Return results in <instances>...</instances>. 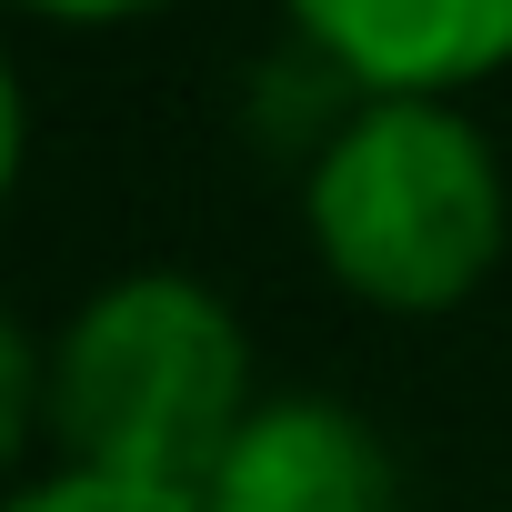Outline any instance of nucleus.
Returning a JSON list of instances; mask_svg holds the SVG:
<instances>
[{
  "instance_id": "obj_1",
  "label": "nucleus",
  "mask_w": 512,
  "mask_h": 512,
  "mask_svg": "<svg viewBox=\"0 0 512 512\" xmlns=\"http://www.w3.org/2000/svg\"><path fill=\"white\" fill-rule=\"evenodd\" d=\"M241 392H251L241 322L201 282L141 272V282H111L51 342L41 422H51L71 472H121V482L201 492V472L221 462V442L251 412Z\"/></svg>"
},
{
  "instance_id": "obj_2",
  "label": "nucleus",
  "mask_w": 512,
  "mask_h": 512,
  "mask_svg": "<svg viewBox=\"0 0 512 512\" xmlns=\"http://www.w3.org/2000/svg\"><path fill=\"white\" fill-rule=\"evenodd\" d=\"M322 262L382 312H452L502 262V171L442 91H382L312 171Z\"/></svg>"
},
{
  "instance_id": "obj_3",
  "label": "nucleus",
  "mask_w": 512,
  "mask_h": 512,
  "mask_svg": "<svg viewBox=\"0 0 512 512\" xmlns=\"http://www.w3.org/2000/svg\"><path fill=\"white\" fill-rule=\"evenodd\" d=\"M201 512H392V452L342 402H262L241 412L221 462L191 492Z\"/></svg>"
},
{
  "instance_id": "obj_4",
  "label": "nucleus",
  "mask_w": 512,
  "mask_h": 512,
  "mask_svg": "<svg viewBox=\"0 0 512 512\" xmlns=\"http://www.w3.org/2000/svg\"><path fill=\"white\" fill-rule=\"evenodd\" d=\"M292 21L372 91H462L512 61V0H292Z\"/></svg>"
},
{
  "instance_id": "obj_5",
  "label": "nucleus",
  "mask_w": 512,
  "mask_h": 512,
  "mask_svg": "<svg viewBox=\"0 0 512 512\" xmlns=\"http://www.w3.org/2000/svg\"><path fill=\"white\" fill-rule=\"evenodd\" d=\"M11 512H201V502H191V492H171V482H121V472H61V482L21 492Z\"/></svg>"
},
{
  "instance_id": "obj_6",
  "label": "nucleus",
  "mask_w": 512,
  "mask_h": 512,
  "mask_svg": "<svg viewBox=\"0 0 512 512\" xmlns=\"http://www.w3.org/2000/svg\"><path fill=\"white\" fill-rule=\"evenodd\" d=\"M31 11H61V21H121V11H151V0H31Z\"/></svg>"
}]
</instances>
